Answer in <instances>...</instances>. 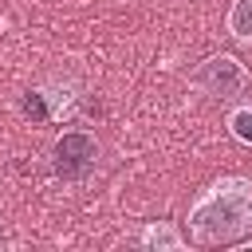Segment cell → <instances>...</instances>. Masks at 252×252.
I'll return each instance as SVG.
<instances>
[{"label":"cell","mask_w":252,"mask_h":252,"mask_svg":"<svg viewBox=\"0 0 252 252\" xmlns=\"http://www.w3.org/2000/svg\"><path fill=\"white\" fill-rule=\"evenodd\" d=\"M189 236L193 244H232L240 232L252 228V177L224 173L213 185L201 189V197L189 205Z\"/></svg>","instance_id":"obj_1"},{"label":"cell","mask_w":252,"mask_h":252,"mask_svg":"<svg viewBox=\"0 0 252 252\" xmlns=\"http://www.w3.org/2000/svg\"><path fill=\"white\" fill-rule=\"evenodd\" d=\"M189 83H193L201 94H209V98H236V94H244V87H248V67H244L232 51H213V55H205V59L193 67Z\"/></svg>","instance_id":"obj_2"},{"label":"cell","mask_w":252,"mask_h":252,"mask_svg":"<svg viewBox=\"0 0 252 252\" xmlns=\"http://www.w3.org/2000/svg\"><path fill=\"white\" fill-rule=\"evenodd\" d=\"M138 248H146V252H181L185 248V236L177 232L173 220H150L138 232Z\"/></svg>","instance_id":"obj_3"},{"label":"cell","mask_w":252,"mask_h":252,"mask_svg":"<svg viewBox=\"0 0 252 252\" xmlns=\"http://www.w3.org/2000/svg\"><path fill=\"white\" fill-rule=\"evenodd\" d=\"M224 32L236 43H252V0H232L224 12Z\"/></svg>","instance_id":"obj_4"},{"label":"cell","mask_w":252,"mask_h":252,"mask_svg":"<svg viewBox=\"0 0 252 252\" xmlns=\"http://www.w3.org/2000/svg\"><path fill=\"white\" fill-rule=\"evenodd\" d=\"M224 126H228V134H232L240 146H252V102H236V106L224 114Z\"/></svg>","instance_id":"obj_5"}]
</instances>
